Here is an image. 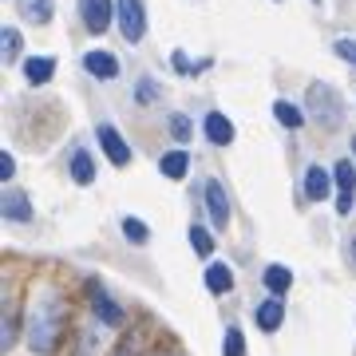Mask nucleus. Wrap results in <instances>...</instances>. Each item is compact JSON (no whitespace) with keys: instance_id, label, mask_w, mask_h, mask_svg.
Instances as JSON below:
<instances>
[{"instance_id":"1","label":"nucleus","mask_w":356,"mask_h":356,"mask_svg":"<svg viewBox=\"0 0 356 356\" xmlns=\"http://www.w3.org/2000/svg\"><path fill=\"white\" fill-rule=\"evenodd\" d=\"M60 337H64V305H60L56 293H44L36 309L28 313V348L48 356L60 348Z\"/></svg>"},{"instance_id":"2","label":"nucleus","mask_w":356,"mask_h":356,"mask_svg":"<svg viewBox=\"0 0 356 356\" xmlns=\"http://www.w3.org/2000/svg\"><path fill=\"white\" fill-rule=\"evenodd\" d=\"M115 16H119V32L127 36V44H139L147 36V13L143 0H115Z\"/></svg>"},{"instance_id":"3","label":"nucleus","mask_w":356,"mask_h":356,"mask_svg":"<svg viewBox=\"0 0 356 356\" xmlns=\"http://www.w3.org/2000/svg\"><path fill=\"white\" fill-rule=\"evenodd\" d=\"M79 13H83V24H88V32H107V24H111L115 16V0H79Z\"/></svg>"},{"instance_id":"4","label":"nucleus","mask_w":356,"mask_h":356,"mask_svg":"<svg viewBox=\"0 0 356 356\" xmlns=\"http://www.w3.org/2000/svg\"><path fill=\"white\" fill-rule=\"evenodd\" d=\"M99 147H103V154H107L115 166H127L131 163V147L123 143V135H119L111 123H99Z\"/></svg>"},{"instance_id":"5","label":"nucleus","mask_w":356,"mask_h":356,"mask_svg":"<svg viewBox=\"0 0 356 356\" xmlns=\"http://www.w3.org/2000/svg\"><path fill=\"white\" fill-rule=\"evenodd\" d=\"M309 107H313V115H317V119H325V123H337V119H341V103L332 99V91L321 88V83H313V88H309Z\"/></svg>"},{"instance_id":"6","label":"nucleus","mask_w":356,"mask_h":356,"mask_svg":"<svg viewBox=\"0 0 356 356\" xmlns=\"http://www.w3.org/2000/svg\"><path fill=\"white\" fill-rule=\"evenodd\" d=\"M332 178H337V191H341V198H337V210H341V214H348V210H353V191H356V166L344 159V163H337Z\"/></svg>"},{"instance_id":"7","label":"nucleus","mask_w":356,"mask_h":356,"mask_svg":"<svg viewBox=\"0 0 356 356\" xmlns=\"http://www.w3.org/2000/svg\"><path fill=\"white\" fill-rule=\"evenodd\" d=\"M206 206H210V222H214L218 229H226L229 198H226V191H222V182H206Z\"/></svg>"},{"instance_id":"8","label":"nucleus","mask_w":356,"mask_h":356,"mask_svg":"<svg viewBox=\"0 0 356 356\" xmlns=\"http://www.w3.org/2000/svg\"><path fill=\"white\" fill-rule=\"evenodd\" d=\"M91 305H95V317L103 325H123V309L115 305L111 297L103 293V285H95V281H91Z\"/></svg>"},{"instance_id":"9","label":"nucleus","mask_w":356,"mask_h":356,"mask_svg":"<svg viewBox=\"0 0 356 356\" xmlns=\"http://www.w3.org/2000/svg\"><path fill=\"white\" fill-rule=\"evenodd\" d=\"M83 67H88V76H99V79L119 76V60H115L111 51H88L83 56Z\"/></svg>"},{"instance_id":"10","label":"nucleus","mask_w":356,"mask_h":356,"mask_svg":"<svg viewBox=\"0 0 356 356\" xmlns=\"http://www.w3.org/2000/svg\"><path fill=\"white\" fill-rule=\"evenodd\" d=\"M206 139L214 143V147H226V143H234V123H229V115H222V111H210V115H206Z\"/></svg>"},{"instance_id":"11","label":"nucleus","mask_w":356,"mask_h":356,"mask_svg":"<svg viewBox=\"0 0 356 356\" xmlns=\"http://www.w3.org/2000/svg\"><path fill=\"white\" fill-rule=\"evenodd\" d=\"M0 210H4V218H8V222H28V218H32V202H28L24 191H4Z\"/></svg>"},{"instance_id":"12","label":"nucleus","mask_w":356,"mask_h":356,"mask_svg":"<svg viewBox=\"0 0 356 356\" xmlns=\"http://www.w3.org/2000/svg\"><path fill=\"white\" fill-rule=\"evenodd\" d=\"M305 194L313 198V202L329 198V194H332V175H329V170H321V166H309V175H305Z\"/></svg>"},{"instance_id":"13","label":"nucleus","mask_w":356,"mask_h":356,"mask_svg":"<svg viewBox=\"0 0 356 356\" xmlns=\"http://www.w3.org/2000/svg\"><path fill=\"white\" fill-rule=\"evenodd\" d=\"M257 325H261V329L266 332H273V329H281V321H285V305H281L277 297H269V301H261V305H257Z\"/></svg>"},{"instance_id":"14","label":"nucleus","mask_w":356,"mask_h":356,"mask_svg":"<svg viewBox=\"0 0 356 356\" xmlns=\"http://www.w3.org/2000/svg\"><path fill=\"white\" fill-rule=\"evenodd\" d=\"M24 76H28V83H48L56 76V60L51 56H32L24 64Z\"/></svg>"},{"instance_id":"15","label":"nucleus","mask_w":356,"mask_h":356,"mask_svg":"<svg viewBox=\"0 0 356 356\" xmlns=\"http://www.w3.org/2000/svg\"><path fill=\"white\" fill-rule=\"evenodd\" d=\"M206 289L210 293H229L234 289V269L222 266V261H214V266L206 269Z\"/></svg>"},{"instance_id":"16","label":"nucleus","mask_w":356,"mask_h":356,"mask_svg":"<svg viewBox=\"0 0 356 356\" xmlns=\"http://www.w3.org/2000/svg\"><path fill=\"white\" fill-rule=\"evenodd\" d=\"M261 281H266V289L273 293V297H281V293H289L293 273H289L285 266H269V269H266V277H261Z\"/></svg>"},{"instance_id":"17","label":"nucleus","mask_w":356,"mask_h":356,"mask_svg":"<svg viewBox=\"0 0 356 356\" xmlns=\"http://www.w3.org/2000/svg\"><path fill=\"white\" fill-rule=\"evenodd\" d=\"M186 166H191L186 151H166L163 159H159V170H163L166 178H182V175H186Z\"/></svg>"},{"instance_id":"18","label":"nucleus","mask_w":356,"mask_h":356,"mask_svg":"<svg viewBox=\"0 0 356 356\" xmlns=\"http://www.w3.org/2000/svg\"><path fill=\"white\" fill-rule=\"evenodd\" d=\"M20 13H24V20H32V24H48L51 0H20Z\"/></svg>"},{"instance_id":"19","label":"nucleus","mask_w":356,"mask_h":356,"mask_svg":"<svg viewBox=\"0 0 356 356\" xmlns=\"http://www.w3.org/2000/svg\"><path fill=\"white\" fill-rule=\"evenodd\" d=\"M72 178H76L79 186H88L91 178H95V163H91L88 151H76V159H72Z\"/></svg>"},{"instance_id":"20","label":"nucleus","mask_w":356,"mask_h":356,"mask_svg":"<svg viewBox=\"0 0 356 356\" xmlns=\"http://www.w3.org/2000/svg\"><path fill=\"white\" fill-rule=\"evenodd\" d=\"M273 115H277V123H281V127H289V131H297L301 123H305V115L297 111L293 103H285V99H277V103H273Z\"/></svg>"},{"instance_id":"21","label":"nucleus","mask_w":356,"mask_h":356,"mask_svg":"<svg viewBox=\"0 0 356 356\" xmlns=\"http://www.w3.org/2000/svg\"><path fill=\"white\" fill-rule=\"evenodd\" d=\"M191 245H194V254H198V257H210V254H214V238H210V229L191 226Z\"/></svg>"},{"instance_id":"22","label":"nucleus","mask_w":356,"mask_h":356,"mask_svg":"<svg viewBox=\"0 0 356 356\" xmlns=\"http://www.w3.org/2000/svg\"><path fill=\"white\" fill-rule=\"evenodd\" d=\"M0 51H4V64H13L16 56H20V32L16 28H4L0 32Z\"/></svg>"},{"instance_id":"23","label":"nucleus","mask_w":356,"mask_h":356,"mask_svg":"<svg viewBox=\"0 0 356 356\" xmlns=\"http://www.w3.org/2000/svg\"><path fill=\"white\" fill-rule=\"evenodd\" d=\"M123 234H127V238H131V242H147V238H151V229H147V226H143V222H139V218H123Z\"/></svg>"},{"instance_id":"24","label":"nucleus","mask_w":356,"mask_h":356,"mask_svg":"<svg viewBox=\"0 0 356 356\" xmlns=\"http://www.w3.org/2000/svg\"><path fill=\"white\" fill-rule=\"evenodd\" d=\"M222 356H245V344H242V332L229 329L226 341H222Z\"/></svg>"},{"instance_id":"25","label":"nucleus","mask_w":356,"mask_h":356,"mask_svg":"<svg viewBox=\"0 0 356 356\" xmlns=\"http://www.w3.org/2000/svg\"><path fill=\"white\" fill-rule=\"evenodd\" d=\"M170 135H175L178 143H186L194 135V127H191V119L186 115H170Z\"/></svg>"},{"instance_id":"26","label":"nucleus","mask_w":356,"mask_h":356,"mask_svg":"<svg viewBox=\"0 0 356 356\" xmlns=\"http://www.w3.org/2000/svg\"><path fill=\"white\" fill-rule=\"evenodd\" d=\"M159 99V88H154V79H139V103H154Z\"/></svg>"},{"instance_id":"27","label":"nucleus","mask_w":356,"mask_h":356,"mask_svg":"<svg viewBox=\"0 0 356 356\" xmlns=\"http://www.w3.org/2000/svg\"><path fill=\"white\" fill-rule=\"evenodd\" d=\"M16 341V321H4V329H0V348H13Z\"/></svg>"},{"instance_id":"28","label":"nucleus","mask_w":356,"mask_h":356,"mask_svg":"<svg viewBox=\"0 0 356 356\" xmlns=\"http://www.w3.org/2000/svg\"><path fill=\"white\" fill-rule=\"evenodd\" d=\"M337 56H341V60H353V64H356V44H353V40H337Z\"/></svg>"},{"instance_id":"29","label":"nucleus","mask_w":356,"mask_h":356,"mask_svg":"<svg viewBox=\"0 0 356 356\" xmlns=\"http://www.w3.org/2000/svg\"><path fill=\"white\" fill-rule=\"evenodd\" d=\"M13 175H16V163H13V154L4 151V154H0V178L8 182V178H13Z\"/></svg>"},{"instance_id":"30","label":"nucleus","mask_w":356,"mask_h":356,"mask_svg":"<svg viewBox=\"0 0 356 356\" xmlns=\"http://www.w3.org/2000/svg\"><path fill=\"white\" fill-rule=\"evenodd\" d=\"M175 72H182V76H191L194 72V64L186 60V51H175Z\"/></svg>"},{"instance_id":"31","label":"nucleus","mask_w":356,"mask_h":356,"mask_svg":"<svg viewBox=\"0 0 356 356\" xmlns=\"http://www.w3.org/2000/svg\"><path fill=\"white\" fill-rule=\"evenodd\" d=\"M115 356H131V344H123V348H119V353H115Z\"/></svg>"},{"instance_id":"32","label":"nucleus","mask_w":356,"mask_h":356,"mask_svg":"<svg viewBox=\"0 0 356 356\" xmlns=\"http://www.w3.org/2000/svg\"><path fill=\"white\" fill-rule=\"evenodd\" d=\"M353 261H356V238H353Z\"/></svg>"},{"instance_id":"33","label":"nucleus","mask_w":356,"mask_h":356,"mask_svg":"<svg viewBox=\"0 0 356 356\" xmlns=\"http://www.w3.org/2000/svg\"><path fill=\"white\" fill-rule=\"evenodd\" d=\"M353 151H356V139H353Z\"/></svg>"}]
</instances>
